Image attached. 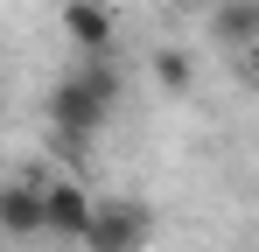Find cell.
I'll return each mask as SVG.
<instances>
[{
	"mask_svg": "<svg viewBox=\"0 0 259 252\" xmlns=\"http://www.w3.org/2000/svg\"><path fill=\"white\" fill-rule=\"evenodd\" d=\"M147 231H154V210H147V203H133V196H105L98 217H91V231H84V252H140Z\"/></svg>",
	"mask_w": 259,
	"mask_h": 252,
	"instance_id": "7a4b0ae2",
	"label": "cell"
},
{
	"mask_svg": "<svg viewBox=\"0 0 259 252\" xmlns=\"http://www.w3.org/2000/svg\"><path fill=\"white\" fill-rule=\"evenodd\" d=\"M91 217H98V196H84V182L56 175V182H49V238H70V245H84Z\"/></svg>",
	"mask_w": 259,
	"mask_h": 252,
	"instance_id": "5b68a950",
	"label": "cell"
},
{
	"mask_svg": "<svg viewBox=\"0 0 259 252\" xmlns=\"http://www.w3.org/2000/svg\"><path fill=\"white\" fill-rule=\"evenodd\" d=\"M63 35H70L77 56H112L119 21H112V7H105V0H63Z\"/></svg>",
	"mask_w": 259,
	"mask_h": 252,
	"instance_id": "277c9868",
	"label": "cell"
},
{
	"mask_svg": "<svg viewBox=\"0 0 259 252\" xmlns=\"http://www.w3.org/2000/svg\"><path fill=\"white\" fill-rule=\"evenodd\" d=\"M210 35L224 49H259V0H224L210 21Z\"/></svg>",
	"mask_w": 259,
	"mask_h": 252,
	"instance_id": "8992f818",
	"label": "cell"
},
{
	"mask_svg": "<svg viewBox=\"0 0 259 252\" xmlns=\"http://www.w3.org/2000/svg\"><path fill=\"white\" fill-rule=\"evenodd\" d=\"M0 224L28 245V238H49V182L42 175H21V182H7V196H0Z\"/></svg>",
	"mask_w": 259,
	"mask_h": 252,
	"instance_id": "3957f363",
	"label": "cell"
},
{
	"mask_svg": "<svg viewBox=\"0 0 259 252\" xmlns=\"http://www.w3.org/2000/svg\"><path fill=\"white\" fill-rule=\"evenodd\" d=\"M252 77H259V70H252Z\"/></svg>",
	"mask_w": 259,
	"mask_h": 252,
	"instance_id": "ba28073f",
	"label": "cell"
},
{
	"mask_svg": "<svg viewBox=\"0 0 259 252\" xmlns=\"http://www.w3.org/2000/svg\"><path fill=\"white\" fill-rule=\"evenodd\" d=\"M154 84H161L168 98H182V91L196 84V56H189V49H154Z\"/></svg>",
	"mask_w": 259,
	"mask_h": 252,
	"instance_id": "52a82bcc",
	"label": "cell"
},
{
	"mask_svg": "<svg viewBox=\"0 0 259 252\" xmlns=\"http://www.w3.org/2000/svg\"><path fill=\"white\" fill-rule=\"evenodd\" d=\"M112 105H119V98H105V91H98L84 70L49 84V119H56V133H63V140H91L98 126L112 119Z\"/></svg>",
	"mask_w": 259,
	"mask_h": 252,
	"instance_id": "6da1fadb",
	"label": "cell"
}]
</instances>
